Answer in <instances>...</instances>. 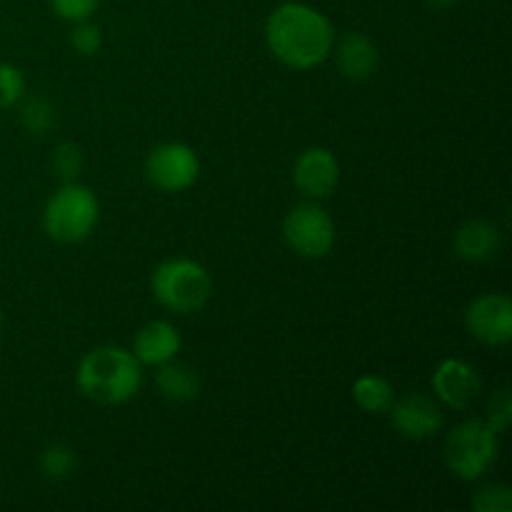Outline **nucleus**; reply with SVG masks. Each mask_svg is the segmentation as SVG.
<instances>
[{"instance_id":"f257e3e1","label":"nucleus","mask_w":512,"mask_h":512,"mask_svg":"<svg viewBox=\"0 0 512 512\" xmlns=\"http://www.w3.org/2000/svg\"><path fill=\"white\" fill-rule=\"evenodd\" d=\"M263 38L270 55L285 68L313 70L330 58L338 33L320 8L288 0L268 15Z\"/></svg>"},{"instance_id":"f03ea898","label":"nucleus","mask_w":512,"mask_h":512,"mask_svg":"<svg viewBox=\"0 0 512 512\" xmlns=\"http://www.w3.org/2000/svg\"><path fill=\"white\" fill-rule=\"evenodd\" d=\"M143 380V365L123 345H98L75 368V388L98 405L130 403L143 388Z\"/></svg>"},{"instance_id":"7ed1b4c3","label":"nucleus","mask_w":512,"mask_h":512,"mask_svg":"<svg viewBox=\"0 0 512 512\" xmlns=\"http://www.w3.org/2000/svg\"><path fill=\"white\" fill-rule=\"evenodd\" d=\"M213 275L203 263L185 255H173L155 265L150 293L155 303L175 315H195L213 300Z\"/></svg>"},{"instance_id":"20e7f679","label":"nucleus","mask_w":512,"mask_h":512,"mask_svg":"<svg viewBox=\"0 0 512 512\" xmlns=\"http://www.w3.org/2000/svg\"><path fill=\"white\" fill-rule=\"evenodd\" d=\"M100 220L98 195L78 180L60 185L43 208V230L50 240L63 245L83 243L93 235Z\"/></svg>"},{"instance_id":"39448f33","label":"nucleus","mask_w":512,"mask_h":512,"mask_svg":"<svg viewBox=\"0 0 512 512\" xmlns=\"http://www.w3.org/2000/svg\"><path fill=\"white\" fill-rule=\"evenodd\" d=\"M500 435L483 418H468L445 435L443 458L450 473L463 483H478L498 460Z\"/></svg>"},{"instance_id":"423d86ee","label":"nucleus","mask_w":512,"mask_h":512,"mask_svg":"<svg viewBox=\"0 0 512 512\" xmlns=\"http://www.w3.org/2000/svg\"><path fill=\"white\" fill-rule=\"evenodd\" d=\"M283 240L298 258L323 260L333 253L338 228L318 200H303L285 213Z\"/></svg>"},{"instance_id":"0eeeda50","label":"nucleus","mask_w":512,"mask_h":512,"mask_svg":"<svg viewBox=\"0 0 512 512\" xmlns=\"http://www.w3.org/2000/svg\"><path fill=\"white\" fill-rule=\"evenodd\" d=\"M143 173L153 188L160 193H185L200 178V158L193 145L168 140L145 155Z\"/></svg>"},{"instance_id":"6e6552de","label":"nucleus","mask_w":512,"mask_h":512,"mask_svg":"<svg viewBox=\"0 0 512 512\" xmlns=\"http://www.w3.org/2000/svg\"><path fill=\"white\" fill-rule=\"evenodd\" d=\"M465 330L488 348H505L512 340V300L505 293H483L463 313Z\"/></svg>"},{"instance_id":"1a4fd4ad","label":"nucleus","mask_w":512,"mask_h":512,"mask_svg":"<svg viewBox=\"0 0 512 512\" xmlns=\"http://www.w3.org/2000/svg\"><path fill=\"white\" fill-rule=\"evenodd\" d=\"M388 415L395 433L405 440H413V443L433 440L445 425L443 405H440L433 395L420 393V390L395 395Z\"/></svg>"},{"instance_id":"9d476101","label":"nucleus","mask_w":512,"mask_h":512,"mask_svg":"<svg viewBox=\"0 0 512 512\" xmlns=\"http://www.w3.org/2000/svg\"><path fill=\"white\" fill-rule=\"evenodd\" d=\"M430 388H433V398L443 408L460 410L463 413L483 393V380H480V373L475 370V365H470L468 360L445 358L433 370Z\"/></svg>"},{"instance_id":"9b49d317","label":"nucleus","mask_w":512,"mask_h":512,"mask_svg":"<svg viewBox=\"0 0 512 512\" xmlns=\"http://www.w3.org/2000/svg\"><path fill=\"white\" fill-rule=\"evenodd\" d=\"M290 178H293L295 190L305 200H318L320 203V200L330 198L338 190L340 163L333 150L323 148V145H313V148H305L295 158Z\"/></svg>"},{"instance_id":"f8f14e48","label":"nucleus","mask_w":512,"mask_h":512,"mask_svg":"<svg viewBox=\"0 0 512 512\" xmlns=\"http://www.w3.org/2000/svg\"><path fill=\"white\" fill-rule=\"evenodd\" d=\"M180 348H183V335H180V330L170 320L158 318L140 325L138 333L133 335L130 353L138 358V363L143 368H158V365L178 358Z\"/></svg>"},{"instance_id":"ddd939ff","label":"nucleus","mask_w":512,"mask_h":512,"mask_svg":"<svg viewBox=\"0 0 512 512\" xmlns=\"http://www.w3.org/2000/svg\"><path fill=\"white\" fill-rule=\"evenodd\" d=\"M340 75L350 83H365L373 78L380 68V50L370 35L353 30L343 38H335L333 53Z\"/></svg>"},{"instance_id":"4468645a","label":"nucleus","mask_w":512,"mask_h":512,"mask_svg":"<svg viewBox=\"0 0 512 512\" xmlns=\"http://www.w3.org/2000/svg\"><path fill=\"white\" fill-rule=\"evenodd\" d=\"M500 248H503V238H500L498 225L485 218L465 220L453 235L455 255L465 263H490L498 258Z\"/></svg>"},{"instance_id":"2eb2a0df","label":"nucleus","mask_w":512,"mask_h":512,"mask_svg":"<svg viewBox=\"0 0 512 512\" xmlns=\"http://www.w3.org/2000/svg\"><path fill=\"white\" fill-rule=\"evenodd\" d=\"M155 388L168 403H190L200 395V375L185 360H168V363L155 368Z\"/></svg>"},{"instance_id":"dca6fc26","label":"nucleus","mask_w":512,"mask_h":512,"mask_svg":"<svg viewBox=\"0 0 512 512\" xmlns=\"http://www.w3.org/2000/svg\"><path fill=\"white\" fill-rule=\"evenodd\" d=\"M395 385L385 375L363 373L353 380L350 398L363 413L368 415H388L390 405L395 400Z\"/></svg>"},{"instance_id":"f3484780","label":"nucleus","mask_w":512,"mask_h":512,"mask_svg":"<svg viewBox=\"0 0 512 512\" xmlns=\"http://www.w3.org/2000/svg\"><path fill=\"white\" fill-rule=\"evenodd\" d=\"M78 468V455L70 445L55 443L40 453V473L48 480H68Z\"/></svg>"},{"instance_id":"a211bd4d","label":"nucleus","mask_w":512,"mask_h":512,"mask_svg":"<svg viewBox=\"0 0 512 512\" xmlns=\"http://www.w3.org/2000/svg\"><path fill=\"white\" fill-rule=\"evenodd\" d=\"M20 123L30 135H45L55 125V105L48 98H28L20 108Z\"/></svg>"},{"instance_id":"6ab92c4d","label":"nucleus","mask_w":512,"mask_h":512,"mask_svg":"<svg viewBox=\"0 0 512 512\" xmlns=\"http://www.w3.org/2000/svg\"><path fill=\"white\" fill-rule=\"evenodd\" d=\"M70 48L80 58H95L103 50V30H100V25L93 23V18L73 23V30H70Z\"/></svg>"},{"instance_id":"aec40b11","label":"nucleus","mask_w":512,"mask_h":512,"mask_svg":"<svg viewBox=\"0 0 512 512\" xmlns=\"http://www.w3.org/2000/svg\"><path fill=\"white\" fill-rule=\"evenodd\" d=\"M25 75L18 65L0 60V110H10L25 98Z\"/></svg>"},{"instance_id":"412c9836","label":"nucleus","mask_w":512,"mask_h":512,"mask_svg":"<svg viewBox=\"0 0 512 512\" xmlns=\"http://www.w3.org/2000/svg\"><path fill=\"white\" fill-rule=\"evenodd\" d=\"M50 165H53L55 175H58L63 183H68V180H78V175L83 173L85 155H83V150H80V145L60 143L58 148L53 150Z\"/></svg>"},{"instance_id":"4be33fe9","label":"nucleus","mask_w":512,"mask_h":512,"mask_svg":"<svg viewBox=\"0 0 512 512\" xmlns=\"http://www.w3.org/2000/svg\"><path fill=\"white\" fill-rule=\"evenodd\" d=\"M473 510L478 512H510L512 490L503 483H488L473 495Z\"/></svg>"},{"instance_id":"5701e85b","label":"nucleus","mask_w":512,"mask_h":512,"mask_svg":"<svg viewBox=\"0 0 512 512\" xmlns=\"http://www.w3.org/2000/svg\"><path fill=\"white\" fill-rule=\"evenodd\" d=\"M483 420L498 435H503L505 430L510 428L512 398H510V390L508 388H500V390H495L493 395H490V398H488V408H485Z\"/></svg>"},{"instance_id":"b1692460","label":"nucleus","mask_w":512,"mask_h":512,"mask_svg":"<svg viewBox=\"0 0 512 512\" xmlns=\"http://www.w3.org/2000/svg\"><path fill=\"white\" fill-rule=\"evenodd\" d=\"M103 0H48L50 10L55 18L65 20V23H80V20H90L98 13Z\"/></svg>"},{"instance_id":"393cba45","label":"nucleus","mask_w":512,"mask_h":512,"mask_svg":"<svg viewBox=\"0 0 512 512\" xmlns=\"http://www.w3.org/2000/svg\"><path fill=\"white\" fill-rule=\"evenodd\" d=\"M425 3L430 5V8H438V10H445V8H453V5H458L460 0H425Z\"/></svg>"},{"instance_id":"a878e982","label":"nucleus","mask_w":512,"mask_h":512,"mask_svg":"<svg viewBox=\"0 0 512 512\" xmlns=\"http://www.w3.org/2000/svg\"><path fill=\"white\" fill-rule=\"evenodd\" d=\"M0 330H3V305H0Z\"/></svg>"}]
</instances>
